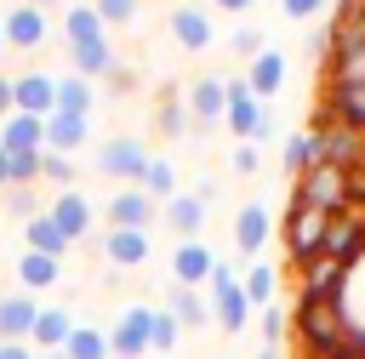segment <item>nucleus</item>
Masks as SVG:
<instances>
[{
    "mask_svg": "<svg viewBox=\"0 0 365 359\" xmlns=\"http://www.w3.org/2000/svg\"><path fill=\"white\" fill-rule=\"evenodd\" d=\"M205 308H211V319H217L228 336H240V331L251 325V302H245V285H240V274H234L228 262H217V274H211V291H205Z\"/></svg>",
    "mask_w": 365,
    "mask_h": 359,
    "instance_id": "nucleus-1",
    "label": "nucleus"
},
{
    "mask_svg": "<svg viewBox=\"0 0 365 359\" xmlns=\"http://www.w3.org/2000/svg\"><path fill=\"white\" fill-rule=\"evenodd\" d=\"M325 211H314V205H302V199H291V211H285V256L302 268V262H314L319 256V245H325Z\"/></svg>",
    "mask_w": 365,
    "mask_h": 359,
    "instance_id": "nucleus-2",
    "label": "nucleus"
},
{
    "mask_svg": "<svg viewBox=\"0 0 365 359\" xmlns=\"http://www.w3.org/2000/svg\"><path fill=\"white\" fill-rule=\"evenodd\" d=\"M297 199L302 205H314V211H325V217H336L354 194H348V171H336V165H314L308 177H297Z\"/></svg>",
    "mask_w": 365,
    "mask_h": 359,
    "instance_id": "nucleus-3",
    "label": "nucleus"
},
{
    "mask_svg": "<svg viewBox=\"0 0 365 359\" xmlns=\"http://www.w3.org/2000/svg\"><path fill=\"white\" fill-rule=\"evenodd\" d=\"M51 108H57V74H46V68H23V74H11V114L46 120Z\"/></svg>",
    "mask_w": 365,
    "mask_h": 359,
    "instance_id": "nucleus-4",
    "label": "nucleus"
},
{
    "mask_svg": "<svg viewBox=\"0 0 365 359\" xmlns=\"http://www.w3.org/2000/svg\"><path fill=\"white\" fill-rule=\"evenodd\" d=\"M148 160H154V154H148V148H143L137 137H108V142H103V154H97V171L131 188V182H143Z\"/></svg>",
    "mask_w": 365,
    "mask_h": 359,
    "instance_id": "nucleus-5",
    "label": "nucleus"
},
{
    "mask_svg": "<svg viewBox=\"0 0 365 359\" xmlns=\"http://www.w3.org/2000/svg\"><path fill=\"white\" fill-rule=\"evenodd\" d=\"M188 125L194 131H211V125H222V108H228V80H217V74H200L194 85H188Z\"/></svg>",
    "mask_w": 365,
    "mask_h": 359,
    "instance_id": "nucleus-6",
    "label": "nucleus"
},
{
    "mask_svg": "<svg viewBox=\"0 0 365 359\" xmlns=\"http://www.w3.org/2000/svg\"><path fill=\"white\" fill-rule=\"evenodd\" d=\"M165 28H171V40H177L182 51H211V40H217L211 11H205V6H194V0H182V6L165 17Z\"/></svg>",
    "mask_w": 365,
    "mask_h": 359,
    "instance_id": "nucleus-7",
    "label": "nucleus"
},
{
    "mask_svg": "<svg viewBox=\"0 0 365 359\" xmlns=\"http://www.w3.org/2000/svg\"><path fill=\"white\" fill-rule=\"evenodd\" d=\"M268 234H274V217H268V205L245 199V205L234 211V251H240L245 262H262V245H268Z\"/></svg>",
    "mask_w": 365,
    "mask_h": 359,
    "instance_id": "nucleus-8",
    "label": "nucleus"
},
{
    "mask_svg": "<svg viewBox=\"0 0 365 359\" xmlns=\"http://www.w3.org/2000/svg\"><path fill=\"white\" fill-rule=\"evenodd\" d=\"M211 274H217L211 245H200V239H177V245H171V285L200 291V285H211Z\"/></svg>",
    "mask_w": 365,
    "mask_h": 359,
    "instance_id": "nucleus-9",
    "label": "nucleus"
},
{
    "mask_svg": "<svg viewBox=\"0 0 365 359\" xmlns=\"http://www.w3.org/2000/svg\"><path fill=\"white\" fill-rule=\"evenodd\" d=\"M148 325H154V308H125L120 319H114V331H108V353L114 359H143L148 353Z\"/></svg>",
    "mask_w": 365,
    "mask_h": 359,
    "instance_id": "nucleus-10",
    "label": "nucleus"
},
{
    "mask_svg": "<svg viewBox=\"0 0 365 359\" xmlns=\"http://www.w3.org/2000/svg\"><path fill=\"white\" fill-rule=\"evenodd\" d=\"M103 211H108V228H143V234H148V222H154V211H160V205L131 182V188L108 194V205H103Z\"/></svg>",
    "mask_w": 365,
    "mask_h": 359,
    "instance_id": "nucleus-11",
    "label": "nucleus"
},
{
    "mask_svg": "<svg viewBox=\"0 0 365 359\" xmlns=\"http://www.w3.org/2000/svg\"><path fill=\"white\" fill-rule=\"evenodd\" d=\"M46 217H51V222H57V228L68 234V245L91 234V199H86L80 188H63V194H57V199L46 205Z\"/></svg>",
    "mask_w": 365,
    "mask_h": 359,
    "instance_id": "nucleus-12",
    "label": "nucleus"
},
{
    "mask_svg": "<svg viewBox=\"0 0 365 359\" xmlns=\"http://www.w3.org/2000/svg\"><path fill=\"white\" fill-rule=\"evenodd\" d=\"M34 319H40V296H29V291L0 296V342H29Z\"/></svg>",
    "mask_w": 365,
    "mask_h": 359,
    "instance_id": "nucleus-13",
    "label": "nucleus"
},
{
    "mask_svg": "<svg viewBox=\"0 0 365 359\" xmlns=\"http://www.w3.org/2000/svg\"><path fill=\"white\" fill-rule=\"evenodd\" d=\"M0 34H6V46L34 51V46H46V11H34V6H11V11L0 17Z\"/></svg>",
    "mask_w": 365,
    "mask_h": 359,
    "instance_id": "nucleus-14",
    "label": "nucleus"
},
{
    "mask_svg": "<svg viewBox=\"0 0 365 359\" xmlns=\"http://www.w3.org/2000/svg\"><path fill=\"white\" fill-rule=\"evenodd\" d=\"M245 85H251V97H257V103H268V97L285 85V51L262 46V51L245 63Z\"/></svg>",
    "mask_w": 365,
    "mask_h": 359,
    "instance_id": "nucleus-15",
    "label": "nucleus"
},
{
    "mask_svg": "<svg viewBox=\"0 0 365 359\" xmlns=\"http://www.w3.org/2000/svg\"><path fill=\"white\" fill-rule=\"evenodd\" d=\"M68 331H74V313L57 308V302H40V319H34V331H29V348H40V353H63Z\"/></svg>",
    "mask_w": 365,
    "mask_h": 359,
    "instance_id": "nucleus-16",
    "label": "nucleus"
},
{
    "mask_svg": "<svg viewBox=\"0 0 365 359\" xmlns=\"http://www.w3.org/2000/svg\"><path fill=\"white\" fill-rule=\"evenodd\" d=\"M160 217H165V228H171L177 239H200V228H205V199H200V194H171V199L160 205Z\"/></svg>",
    "mask_w": 365,
    "mask_h": 359,
    "instance_id": "nucleus-17",
    "label": "nucleus"
},
{
    "mask_svg": "<svg viewBox=\"0 0 365 359\" xmlns=\"http://www.w3.org/2000/svg\"><path fill=\"white\" fill-rule=\"evenodd\" d=\"M91 142V120L80 114H46V154H74Z\"/></svg>",
    "mask_w": 365,
    "mask_h": 359,
    "instance_id": "nucleus-18",
    "label": "nucleus"
},
{
    "mask_svg": "<svg viewBox=\"0 0 365 359\" xmlns=\"http://www.w3.org/2000/svg\"><path fill=\"white\" fill-rule=\"evenodd\" d=\"M103 256L114 268H143L148 262V234L143 228H108L103 234Z\"/></svg>",
    "mask_w": 365,
    "mask_h": 359,
    "instance_id": "nucleus-19",
    "label": "nucleus"
},
{
    "mask_svg": "<svg viewBox=\"0 0 365 359\" xmlns=\"http://www.w3.org/2000/svg\"><path fill=\"white\" fill-rule=\"evenodd\" d=\"M0 148H6V154H40V148H46V120L6 114V120H0Z\"/></svg>",
    "mask_w": 365,
    "mask_h": 359,
    "instance_id": "nucleus-20",
    "label": "nucleus"
},
{
    "mask_svg": "<svg viewBox=\"0 0 365 359\" xmlns=\"http://www.w3.org/2000/svg\"><path fill=\"white\" fill-rule=\"evenodd\" d=\"M325 120H336V125H348V131L365 137V85H336V80H331V108H325Z\"/></svg>",
    "mask_w": 365,
    "mask_h": 359,
    "instance_id": "nucleus-21",
    "label": "nucleus"
},
{
    "mask_svg": "<svg viewBox=\"0 0 365 359\" xmlns=\"http://www.w3.org/2000/svg\"><path fill=\"white\" fill-rule=\"evenodd\" d=\"M57 279H63V262H57V256H40V251H23V256H17V285H23L29 296H34V291H51Z\"/></svg>",
    "mask_w": 365,
    "mask_h": 359,
    "instance_id": "nucleus-22",
    "label": "nucleus"
},
{
    "mask_svg": "<svg viewBox=\"0 0 365 359\" xmlns=\"http://www.w3.org/2000/svg\"><path fill=\"white\" fill-rule=\"evenodd\" d=\"M23 245H29V251H40V256H57V262H63L68 234H63V228H57V222L40 211V217H29V222H23Z\"/></svg>",
    "mask_w": 365,
    "mask_h": 359,
    "instance_id": "nucleus-23",
    "label": "nucleus"
},
{
    "mask_svg": "<svg viewBox=\"0 0 365 359\" xmlns=\"http://www.w3.org/2000/svg\"><path fill=\"white\" fill-rule=\"evenodd\" d=\"M165 313H171L182 331H200V325L211 319L205 296H200V291H188V285H171V291H165Z\"/></svg>",
    "mask_w": 365,
    "mask_h": 359,
    "instance_id": "nucleus-24",
    "label": "nucleus"
},
{
    "mask_svg": "<svg viewBox=\"0 0 365 359\" xmlns=\"http://www.w3.org/2000/svg\"><path fill=\"white\" fill-rule=\"evenodd\" d=\"M91 103H97L91 80H80V74H57V108H51V114H80V120H91Z\"/></svg>",
    "mask_w": 365,
    "mask_h": 359,
    "instance_id": "nucleus-25",
    "label": "nucleus"
},
{
    "mask_svg": "<svg viewBox=\"0 0 365 359\" xmlns=\"http://www.w3.org/2000/svg\"><path fill=\"white\" fill-rule=\"evenodd\" d=\"M63 34H68V46H91V40H108V28H103V17H97L91 6H68V11H63Z\"/></svg>",
    "mask_w": 365,
    "mask_h": 359,
    "instance_id": "nucleus-26",
    "label": "nucleus"
},
{
    "mask_svg": "<svg viewBox=\"0 0 365 359\" xmlns=\"http://www.w3.org/2000/svg\"><path fill=\"white\" fill-rule=\"evenodd\" d=\"M63 359H114V353H108V331H97V325H74L68 342H63Z\"/></svg>",
    "mask_w": 365,
    "mask_h": 359,
    "instance_id": "nucleus-27",
    "label": "nucleus"
},
{
    "mask_svg": "<svg viewBox=\"0 0 365 359\" xmlns=\"http://www.w3.org/2000/svg\"><path fill=\"white\" fill-rule=\"evenodd\" d=\"M279 160H285V171H291V177H308V171L319 165V137H314V131L285 137V154H279Z\"/></svg>",
    "mask_w": 365,
    "mask_h": 359,
    "instance_id": "nucleus-28",
    "label": "nucleus"
},
{
    "mask_svg": "<svg viewBox=\"0 0 365 359\" xmlns=\"http://www.w3.org/2000/svg\"><path fill=\"white\" fill-rule=\"evenodd\" d=\"M240 285H245V302H251V308H274V291H279V274H274L268 262H251Z\"/></svg>",
    "mask_w": 365,
    "mask_h": 359,
    "instance_id": "nucleus-29",
    "label": "nucleus"
},
{
    "mask_svg": "<svg viewBox=\"0 0 365 359\" xmlns=\"http://www.w3.org/2000/svg\"><path fill=\"white\" fill-rule=\"evenodd\" d=\"M137 188H143V194H148V199H154V205H165V199H171V194H177V171H171V160H160V154H154V160H148V171H143V182H137Z\"/></svg>",
    "mask_w": 365,
    "mask_h": 359,
    "instance_id": "nucleus-30",
    "label": "nucleus"
},
{
    "mask_svg": "<svg viewBox=\"0 0 365 359\" xmlns=\"http://www.w3.org/2000/svg\"><path fill=\"white\" fill-rule=\"evenodd\" d=\"M182 342V325L165 313V308H154V325H148V353H171Z\"/></svg>",
    "mask_w": 365,
    "mask_h": 359,
    "instance_id": "nucleus-31",
    "label": "nucleus"
},
{
    "mask_svg": "<svg viewBox=\"0 0 365 359\" xmlns=\"http://www.w3.org/2000/svg\"><path fill=\"white\" fill-rule=\"evenodd\" d=\"M160 131H165V137H182V131H188V103H182L177 91L160 97Z\"/></svg>",
    "mask_w": 365,
    "mask_h": 359,
    "instance_id": "nucleus-32",
    "label": "nucleus"
},
{
    "mask_svg": "<svg viewBox=\"0 0 365 359\" xmlns=\"http://www.w3.org/2000/svg\"><path fill=\"white\" fill-rule=\"evenodd\" d=\"M40 177L57 182V194H63V188H74V160L68 154H40Z\"/></svg>",
    "mask_w": 365,
    "mask_h": 359,
    "instance_id": "nucleus-33",
    "label": "nucleus"
},
{
    "mask_svg": "<svg viewBox=\"0 0 365 359\" xmlns=\"http://www.w3.org/2000/svg\"><path fill=\"white\" fill-rule=\"evenodd\" d=\"M285 331H291V308H262V348H279L285 342Z\"/></svg>",
    "mask_w": 365,
    "mask_h": 359,
    "instance_id": "nucleus-34",
    "label": "nucleus"
},
{
    "mask_svg": "<svg viewBox=\"0 0 365 359\" xmlns=\"http://www.w3.org/2000/svg\"><path fill=\"white\" fill-rule=\"evenodd\" d=\"M0 194H6V211H11V217H23V222L40 217V194H34V188H0Z\"/></svg>",
    "mask_w": 365,
    "mask_h": 359,
    "instance_id": "nucleus-35",
    "label": "nucleus"
},
{
    "mask_svg": "<svg viewBox=\"0 0 365 359\" xmlns=\"http://www.w3.org/2000/svg\"><path fill=\"white\" fill-rule=\"evenodd\" d=\"M91 11L103 17V28L108 23H137V0H91Z\"/></svg>",
    "mask_w": 365,
    "mask_h": 359,
    "instance_id": "nucleus-36",
    "label": "nucleus"
},
{
    "mask_svg": "<svg viewBox=\"0 0 365 359\" xmlns=\"http://www.w3.org/2000/svg\"><path fill=\"white\" fill-rule=\"evenodd\" d=\"M257 165H262L257 142H234V154H228V171H240V177H257Z\"/></svg>",
    "mask_w": 365,
    "mask_h": 359,
    "instance_id": "nucleus-37",
    "label": "nucleus"
},
{
    "mask_svg": "<svg viewBox=\"0 0 365 359\" xmlns=\"http://www.w3.org/2000/svg\"><path fill=\"white\" fill-rule=\"evenodd\" d=\"M228 46H234V57H257L262 51V28H234Z\"/></svg>",
    "mask_w": 365,
    "mask_h": 359,
    "instance_id": "nucleus-38",
    "label": "nucleus"
},
{
    "mask_svg": "<svg viewBox=\"0 0 365 359\" xmlns=\"http://www.w3.org/2000/svg\"><path fill=\"white\" fill-rule=\"evenodd\" d=\"M331 0H279V11L291 17V23H308V17H319Z\"/></svg>",
    "mask_w": 365,
    "mask_h": 359,
    "instance_id": "nucleus-39",
    "label": "nucleus"
},
{
    "mask_svg": "<svg viewBox=\"0 0 365 359\" xmlns=\"http://www.w3.org/2000/svg\"><path fill=\"white\" fill-rule=\"evenodd\" d=\"M0 359H34L29 342H0Z\"/></svg>",
    "mask_w": 365,
    "mask_h": 359,
    "instance_id": "nucleus-40",
    "label": "nucleus"
},
{
    "mask_svg": "<svg viewBox=\"0 0 365 359\" xmlns=\"http://www.w3.org/2000/svg\"><path fill=\"white\" fill-rule=\"evenodd\" d=\"M211 6H217V11H228V17H240V11H251L257 0H211Z\"/></svg>",
    "mask_w": 365,
    "mask_h": 359,
    "instance_id": "nucleus-41",
    "label": "nucleus"
},
{
    "mask_svg": "<svg viewBox=\"0 0 365 359\" xmlns=\"http://www.w3.org/2000/svg\"><path fill=\"white\" fill-rule=\"evenodd\" d=\"M11 114V74H0V120Z\"/></svg>",
    "mask_w": 365,
    "mask_h": 359,
    "instance_id": "nucleus-42",
    "label": "nucleus"
},
{
    "mask_svg": "<svg viewBox=\"0 0 365 359\" xmlns=\"http://www.w3.org/2000/svg\"><path fill=\"white\" fill-rule=\"evenodd\" d=\"M0 188H11V160H6V148H0Z\"/></svg>",
    "mask_w": 365,
    "mask_h": 359,
    "instance_id": "nucleus-43",
    "label": "nucleus"
},
{
    "mask_svg": "<svg viewBox=\"0 0 365 359\" xmlns=\"http://www.w3.org/2000/svg\"><path fill=\"white\" fill-rule=\"evenodd\" d=\"M23 6H34V11H51V6H57V0H23Z\"/></svg>",
    "mask_w": 365,
    "mask_h": 359,
    "instance_id": "nucleus-44",
    "label": "nucleus"
},
{
    "mask_svg": "<svg viewBox=\"0 0 365 359\" xmlns=\"http://www.w3.org/2000/svg\"><path fill=\"white\" fill-rule=\"evenodd\" d=\"M257 359H285V353H279V348H262V353H257Z\"/></svg>",
    "mask_w": 365,
    "mask_h": 359,
    "instance_id": "nucleus-45",
    "label": "nucleus"
},
{
    "mask_svg": "<svg viewBox=\"0 0 365 359\" xmlns=\"http://www.w3.org/2000/svg\"><path fill=\"white\" fill-rule=\"evenodd\" d=\"M0 51H6V34H0Z\"/></svg>",
    "mask_w": 365,
    "mask_h": 359,
    "instance_id": "nucleus-46",
    "label": "nucleus"
}]
</instances>
